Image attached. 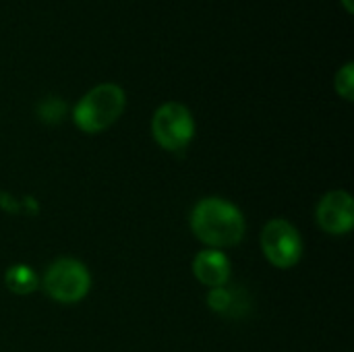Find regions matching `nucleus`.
<instances>
[{"label":"nucleus","mask_w":354,"mask_h":352,"mask_svg":"<svg viewBox=\"0 0 354 352\" xmlns=\"http://www.w3.org/2000/svg\"><path fill=\"white\" fill-rule=\"evenodd\" d=\"M239 305L241 303L236 301V293L230 290L228 286L209 288V293H207V307L220 315H230V317L243 315Z\"/></svg>","instance_id":"obj_9"},{"label":"nucleus","mask_w":354,"mask_h":352,"mask_svg":"<svg viewBox=\"0 0 354 352\" xmlns=\"http://www.w3.org/2000/svg\"><path fill=\"white\" fill-rule=\"evenodd\" d=\"M41 288L52 301L60 305H75L87 297L91 288V274L79 259L62 257L48 266L41 278Z\"/></svg>","instance_id":"obj_3"},{"label":"nucleus","mask_w":354,"mask_h":352,"mask_svg":"<svg viewBox=\"0 0 354 352\" xmlns=\"http://www.w3.org/2000/svg\"><path fill=\"white\" fill-rule=\"evenodd\" d=\"M261 251L274 268L290 270L303 257L301 232L288 220L274 218L261 230Z\"/></svg>","instance_id":"obj_5"},{"label":"nucleus","mask_w":354,"mask_h":352,"mask_svg":"<svg viewBox=\"0 0 354 352\" xmlns=\"http://www.w3.org/2000/svg\"><path fill=\"white\" fill-rule=\"evenodd\" d=\"M317 226L332 234L342 237L348 234L354 226V201L346 191H330L326 193L315 210Z\"/></svg>","instance_id":"obj_6"},{"label":"nucleus","mask_w":354,"mask_h":352,"mask_svg":"<svg viewBox=\"0 0 354 352\" xmlns=\"http://www.w3.org/2000/svg\"><path fill=\"white\" fill-rule=\"evenodd\" d=\"M230 272V259L220 249H203L193 259V274L205 288L226 286Z\"/></svg>","instance_id":"obj_7"},{"label":"nucleus","mask_w":354,"mask_h":352,"mask_svg":"<svg viewBox=\"0 0 354 352\" xmlns=\"http://www.w3.org/2000/svg\"><path fill=\"white\" fill-rule=\"evenodd\" d=\"M334 87H336V93H338L342 100L353 102L354 100V64L353 62H346V64L336 73Z\"/></svg>","instance_id":"obj_11"},{"label":"nucleus","mask_w":354,"mask_h":352,"mask_svg":"<svg viewBox=\"0 0 354 352\" xmlns=\"http://www.w3.org/2000/svg\"><path fill=\"white\" fill-rule=\"evenodd\" d=\"M193 234L207 249H228L243 241L247 224L243 212L222 197H205L191 212Z\"/></svg>","instance_id":"obj_1"},{"label":"nucleus","mask_w":354,"mask_h":352,"mask_svg":"<svg viewBox=\"0 0 354 352\" xmlns=\"http://www.w3.org/2000/svg\"><path fill=\"white\" fill-rule=\"evenodd\" d=\"M151 137L166 151H183L195 137V118L180 102L162 104L151 116Z\"/></svg>","instance_id":"obj_4"},{"label":"nucleus","mask_w":354,"mask_h":352,"mask_svg":"<svg viewBox=\"0 0 354 352\" xmlns=\"http://www.w3.org/2000/svg\"><path fill=\"white\" fill-rule=\"evenodd\" d=\"M4 286L15 293V295H31L39 288V276L31 266L25 263H15L4 272Z\"/></svg>","instance_id":"obj_8"},{"label":"nucleus","mask_w":354,"mask_h":352,"mask_svg":"<svg viewBox=\"0 0 354 352\" xmlns=\"http://www.w3.org/2000/svg\"><path fill=\"white\" fill-rule=\"evenodd\" d=\"M342 4H344L346 12H353L354 10V0H342Z\"/></svg>","instance_id":"obj_12"},{"label":"nucleus","mask_w":354,"mask_h":352,"mask_svg":"<svg viewBox=\"0 0 354 352\" xmlns=\"http://www.w3.org/2000/svg\"><path fill=\"white\" fill-rule=\"evenodd\" d=\"M66 112H68V106H66V102H64L62 98H58V95H48V98H44V100L37 104V108H35L37 118H39L41 122H46V124H60V122L64 120Z\"/></svg>","instance_id":"obj_10"},{"label":"nucleus","mask_w":354,"mask_h":352,"mask_svg":"<svg viewBox=\"0 0 354 352\" xmlns=\"http://www.w3.org/2000/svg\"><path fill=\"white\" fill-rule=\"evenodd\" d=\"M127 106V93L116 83H100L91 87L73 108V120L79 131L95 135L112 127Z\"/></svg>","instance_id":"obj_2"}]
</instances>
